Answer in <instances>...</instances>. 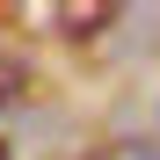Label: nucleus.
<instances>
[{"instance_id": "nucleus-2", "label": "nucleus", "mask_w": 160, "mask_h": 160, "mask_svg": "<svg viewBox=\"0 0 160 160\" xmlns=\"http://www.w3.org/2000/svg\"><path fill=\"white\" fill-rule=\"evenodd\" d=\"M22 80H29V73H22V58H8V51H0V102L22 95Z\"/></svg>"}, {"instance_id": "nucleus-1", "label": "nucleus", "mask_w": 160, "mask_h": 160, "mask_svg": "<svg viewBox=\"0 0 160 160\" xmlns=\"http://www.w3.org/2000/svg\"><path fill=\"white\" fill-rule=\"evenodd\" d=\"M51 22H58V37H95V29L117 22V8H109V0H73V8H58Z\"/></svg>"}]
</instances>
